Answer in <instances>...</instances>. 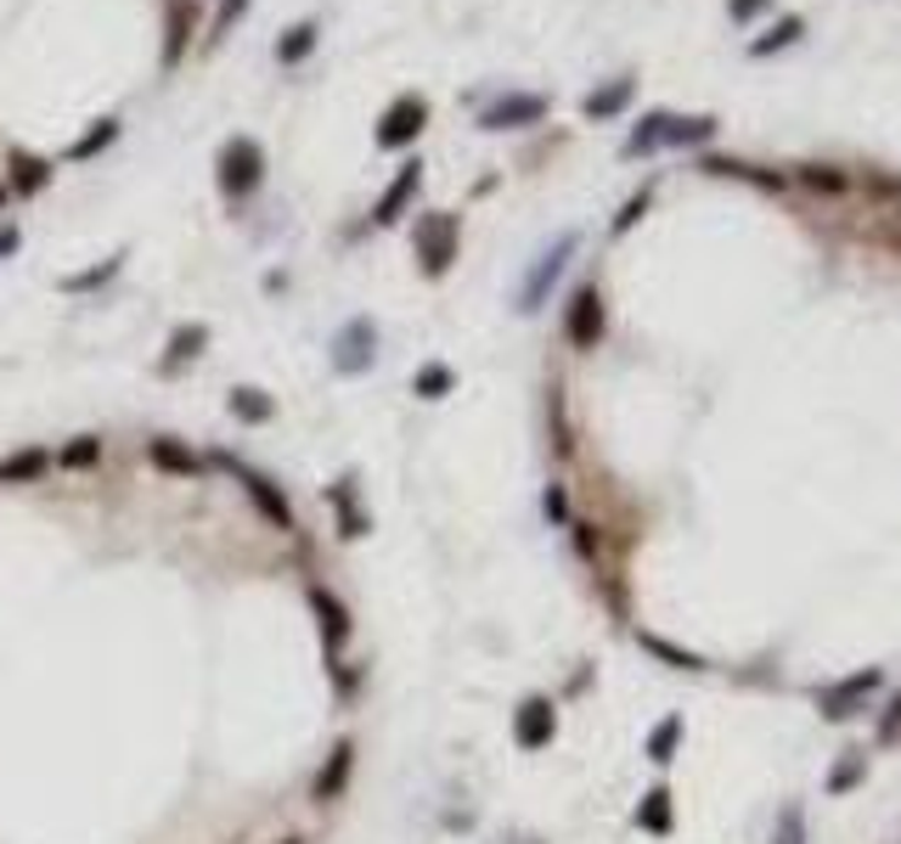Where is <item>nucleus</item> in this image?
Returning a JSON list of instances; mask_svg holds the SVG:
<instances>
[{
	"label": "nucleus",
	"mask_w": 901,
	"mask_h": 844,
	"mask_svg": "<svg viewBox=\"0 0 901 844\" xmlns=\"http://www.w3.org/2000/svg\"><path fill=\"white\" fill-rule=\"evenodd\" d=\"M220 191L231 197V204H243V197L265 180V153H260V141L254 135H231L226 146H220Z\"/></svg>",
	"instance_id": "nucleus-1"
},
{
	"label": "nucleus",
	"mask_w": 901,
	"mask_h": 844,
	"mask_svg": "<svg viewBox=\"0 0 901 844\" xmlns=\"http://www.w3.org/2000/svg\"><path fill=\"white\" fill-rule=\"evenodd\" d=\"M575 248H581V231H563V237H552V242H547V254H541V260L530 265L525 287H518V310H525V316H536V310L547 305V293L558 287L563 265L575 260Z\"/></svg>",
	"instance_id": "nucleus-2"
},
{
	"label": "nucleus",
	"mask_w": 901,
	"mask_h": 844,
	"mask_svg": "<svg viewBox=\"0 0 901 844\" xmlns=\"http://www.w3.org/2000/svg\"><path fill=\"white\" fill-rule=\"evenodd\" d=\"M457 242H462V220L446 215V209H435L429 220L417 226V271L429 276V282L446 276L457 265Z\"/></svg>",
	"instance_id": "nucleus-3"
},
{
	"label": "nucleus",
	"mask_w": 901,
	"mask_h": 844,
	"mask_svg": "<svg viewBox=\"0 0 901 844\" xmlns=\"http://www.w3.org/2000/svg\"><path fill=\"white\" fill-rule=\"evenodd\" d=\"M563 332H569V343H575V350H597V343H603L608 316H603V293H597V287H575V293H569Z\"/></svg>",
	"instance_id": "nucleus-4"
},
{
	"label": "nucleus",
	"mask_w": 901,
	"mask_h": 844,
	"mask_svg": "<svg viewBox=\"0 0 901 844\" xmlns=\"http://www.w3.org/2000/svg\"><path fill=\"white\" fill-rule=\"evenodd\" d=\"M541 119H547V96L536 90H513V96H496L491 108H480V130H525Z\"/></svg>",
	"instance_id": "nucleus-5"
},
{
	"label": "nucleus",
	"mask_w": 901,
	"mask_h": 844,
	"mask_svg": "<svg viewBox=\"0 0 901 844\" xmlns=\"http://www.w3.org/2000/svg\"><path fill=\"white\" fill-rule=\"evenodd\" d=\"M422 124H429V102L422 96H400V102L384 108V119H377V146H411L422 135Z\"/></svg>",
	"instance_id": "nucleus-6"
},
{
	"label": "nucleus",
	"mask_w": 901,
	"mask_h": 844,
	"mask_svg": "<svg viewBox=\"0 0 901 844\" xmlns=\"http://www.w3.org/2000/svg\"><path fill=\"white\" fill-rule=\"evenodd\" d=\"M372 361H377V327H372L366 316H355V321L333 338V366H339L344 377H361Z\"/></svg>",
	"instance_id": "nucleus-7"
},
{
	"label": "nucleus",
	"mask_w": 901,
	"mask_h": 844,
	"mask_svg": "<svg viewBox=\"0 0 901 844\" xmlns=\"http://www.w3.org/2000/svg\"><path fill=\"white\" fill-rule=\"evenodd\" d=\"M422 169H429L422 158H406V164L395 169V180L384 186V197L372 204V226H395V220L411 209V197H417V186H422Z\"/></svg>",
	"instance_id": "nucleus-8"
},
{
	"label": "nucleus",
	"mask_w": 901,
	"mask_h": 844,
	"mask_svg": "<svg viewBox=\"0 0 901 844\" xmlns=\"http://www.w3.org/2000/svg\"><path fill=\"white\" fill-rule=\"evenodd\" d=\"M310 609H316V625H321V648H327V665H339L344 642H350V609L333 598L327 585H310Z\"/></svg>",
	"instance_id": "nucleus-9"
},
{
	"label": "nucleus",
	"mask_w": 901,
	"mask_h": 844,
	"mask_svg": "<svg viewBox=\"0 0 901 844\" xmlns=\"http://www.w3.org/2000/svg\"><path fill=\"white\" fill-rule=\"evenodd\" d=\"M350 777H355V743L344 737V743H333V755H327V766L316 771L310 800H316V805H339V800H344V788H350Z\"/></svg>",
	"instance_id": "nucleus-10"
},
{
	"label": "nucleus",
	"mask_w": 901,
	"mask_h": 844,
	"mask_svg": "<svg viewBox=\"0 0 901 844\" xmlns=\"http://www.w3.org/2000/svg\"><path fill=\"white\" fill-rule=\"evenodd\" d=\"M513 737H518V749H547V743L558 737V710H552V699H525V704H518Z\"/></svg>",
	"instance_id": "nucleus-11"
},
{
	"label": "nucleus",
	"mask_w": 901,
	"mask_h": 844,
	"mask_svg": "<svg viewBox=\"0 0 901 844\" xmlns=\"http://www.w3.org/2000/svg\"><path fill=\"white\" fill-rule=\"evenodd\" d=\"M226 468H237V462H226ZM237 479H243V490H249V502L271 518V529H294V507H288V495H282L265 473H254V468H237Z\"/></svg>",
	"instance_id": "nucleus-12"
},
{
	"label": "nucleus",
	"mask_w": 901,
	"mask_h": 844,
	"mask_svg": "<svg viewBox=\"0 0 901 844\" xmlns=\"http://www.w3.org/2000/svg\"><path fill=\"white\" fill-rule=\"evenodd\" d=\"M153 468H164V473H175V479H204L209 473V457H198V451H186L180 439H153Z\"/></svg>",
	"instance_id": "nucleus-13"
},
{
	"label": "nucleus",
	"mask_w": 901,
	"mask_h": 844,
	"mask_svg": "<svg viewBox=\"0 0 901 844\" xmlns=\"http://www.w3.org/2000/svg\"><path fill=\"white\" fill-rule=\"evenodd\" d=\"M631 96H637V79H608L603 90H592L586 102H581V113L603 124V119H614V113H626V108H631Z\"/></svg>",
	"instance_id": "nucleus-14"
},
{
	"label": "nucleus",
	"mask_w": 901,
	"mask_h": 844,
	"mask_svg": "<svg viewBox=\"0 0 901 844\" xmlns=\"http://www.w3.org/2000/svg\"><path fill=\"white\" fill-rule=\"evenodd\" d=\"M873 687H879V670L845 676L839 687H828V692H823V715H828V721H845V715H850V704H857L862 692H873Z\"/></svg>",
	"instance_id": "nucleus-15"
},
{
	"label": "nucleus",
	"mask_w": 901,
	"mask_h": 844,
	"mask_svg": "<svg viewBox=\"0 0 901 844\" xmlns=\"http://www.w3.org/2000/svg\"><path fill=\"white\" fill-rule=\"evenodd\" d=\"M204 343H209V327L204 321H186L169 332V350H164V372H180L186 361H198L204 355Z\"/></svg>",
	"instance_id": "nucleus-16"
},
{
	"label": "nucleus",
	"mask_w": 901,
	"mask_h": 844,
	"mask_svg": "<svg viewBox=\"0 0 901 844\" xmlns=\"http://www.w3.org/2000/svg\"><path fill=\"white\" fill-rule=\"evenodd\" d=\"M12 164V191H45V186H52V158H40V153H23V146H18V153L7 158Z\"/></svg>",
	"instance_id": "nucleus-17"
},
{
	"label": "nucleus",
	"mask_w": 901,
	"mask_h": 844,
	"mask_svg": "<svg viewBox=\"0 0 901 844\" xmlns=\"http://www.w3.org/2000/svg\"><path fill=\"white\" fill-rule=\"evenodd\" d=\"M710 135H716V119L710 113H693V119H666V146H704Z\"/></svg>",
	"instance_id": "nucleus-18"
},
{
	"label": "nucleus",
	"mask_w": 901,
	"mask_h": 844,
	"mask_svg": "<svg viewBox=\"0 0 901 844\" xmlns=\"http://www.w3.org/2000/svg\"><path fill=\"white\" fill-rule=\"evenodd\" d=\"M666 119H671V113H642L637 130H631V141H626V158H648V153H659V146H666Z\"/></svg>",
	"instance_id": "nucleus-19"
},
{
	"label": "nucleus",
	"mask_w": 901,
	"mask_h": 844,
	"mask_svg": "<svg viewBox=\"0 0 901 844\" xmlns=\"http://www.w3.org/2000/svg\"><path fill=\"white\" fill-rule=\"evenodd\" d=\"M45 473V451L40 445H23V451H12L7 462H0V484H34Z\"/></svg>",
	"instance_id": "nucleus-20"
},
{
	"label": "nucleus",
	"mask_w": 901,
	"mask_h": 844,
	"mask_svg": "<svg viewBox=\"0 0 901 844\" xmlns=\"http://www.w3.org/2000/svg\"><path fill=\"white\" fill-rule=\"evenodd\" d=\"M451 388H457V372H451L446 361L417 366V377H411V394H417V401H446Z\"/></svg>",
	"instance_id": "nucleus-21"
},
{
	"label": "nucleus",
	"mask_w": 901,
	"mask_h": 844,
	"mask_svg": "<svg viewBox=\"0 0 901 844\" xmlns=\"http://www.w3.org/2000/svg\"><path fill=\"white\" fill-rule=\"evenodd\" d=\"M800 34H805V23L789 12V18H778L767 34H755V40H749V57H772V52H783V45H794Z\"/></svg>",
	"instance_id": "nucleus-22"
},
{
	"label": "nucleus",
	"mask_w": 901,
	"mask_h": 844,
	"mask_svg": "<svg viewBox=\"0 0 901 844\" xmlns=\"http://www.w3.org/2000/svg\"><path fill=\"white\" fill-rule=\"evenodd\" d=\"M310 52H316V23H294V29H282V40H276V63H282V68L305 63Z\"/></svg>",
	"instance_id": "nucleus-23"
},
{
	"label": "nucleus",
	"mask_w": 901,
	"mask_h": 844,
	"mask_svg": "<svg viewBox=\"0 0 901 844\" xmlns=\"http://www.w3.org/2000/svg\"><path fill=\"white\" fill-rule=\"evenodd\" d=\"M231 417L237 423H271L276 417V401L265 388H231Z\"/></svg>",
	"instance_id": "nucleus-24"
},
{
	"label": "nucleus",
	"mask_w": 901,
	"mask_h": 844,
	"mask_svg": "<svg viewBox=\"0 0 901 844\" xmlns=\"http://www.w3.org/2000/svg\"><path fill=\"white\" fill-rule=\"evenodd\" d=\"M637 827H642V833H671V788H653V793H642V805H637Z\"/></svg>",
	"instance_id": "nucleus-25"
},
{
	"label": "nucleus",
	"mask_w": 901,
	"mask_h": 844,
	"mask_svg": "<svg viewBox=\"0 0 901 844\" xmlns=\"http://www.w3.org/2000/svg\"><path fill=\"white\" fill-rule=\"evenodd\" d=\"M677 743H682V715H666V721L648 732V760H653V766L677 760Z\"/></svg>",
	"instance_id": "nucleus-26"
},
{
	"label": "nucleus",
	"mask_w": 901,
	"mask_h": 844,
	"mask_svg": "<svg viewBox=\"0 0 901 844\" xmlns=\"http://www.w3.org/2000/svg\"><path fill=\"white\" fill-rule=\"evenodd\" d=\"M113 141H119V119H97V124H90V135H79V141L68 146V158L85 164V158H97L102 146H113Z\"/></svg>",
	"instance_id": "nucleus-27"
},
{
	"label": "nucleus",
	"mask_w": 901,
	"mask_h": 844,
	"mask_svg": "<svg viewBox=\"0 0 901 844\" xmlns=\"http://www.w3.org/2000/svg\"><path fill=\"white\" fill-rule=\"evenodd\" d=\"M119 265H124V254H113V260H102V265H90V271H79V276H63L57 287H63V293H90V287H102L108 276H119Z\"/></svg>",
	"instance_id": "nucleus-28"
},
{
	"label": "nucleus",
	"mask_w": 901,
	"mask_h": 844,
	"mask_svg": "<svg viewBox=\"0 0 901 844\" xmlns=\"http://www.w3.org/2000/svg\"><path fill=\"white\" fill-rule=\"evenodd\" d=\"M704 169H710V175H738V180H755V186H783V175L749 169V164H738V158H704Z\"/></svg>",
	"instance_id": "nucleus-29"
},
{
	"label": "nucleus",
	"mask_w": 901,
	"mask_h": 844,
	"mask_svg": "<svg viewBox=\"0 0 901 844\" xmlns=\"http://www.w3.org/2000/svg\"><path fill=\"white\" fill-rule=\"evenodd\" d=\"M642 648H648L653 659H666V665H677V670H704V659H699V654H688V648H671V642H659L653 631H642Z\"/></svg>",
	"instance_id": "nucleus-30"
},
{
	"label": "nucleus",
	"mask_w": 901,
	"mask_h": 844,
	"mask_svg": "<svg viewBox=\"0 0 901 844\" xmlns=\"http://www.w3.org/2000/svg\"><path fill=\"white\" fill-rule=\"evenodd\" d=\"M97 457H102V439L97 434H79V439L63 445V468H90Z\"/></svg>",
	"instance_id": "nucleus-31"
},
{
	"label": "nucleus",
	"mask_w": 901,
	"mask_h": 844,
	"mask_svg": "<svg viewBox=\"0 0 901 844\" xmlns=\"http://www.w3.org/2000/svg\"><path fill=\"white\" fill-rule=\"evenodd\" d=\"M243 12H249V0H220V12H215V29H209V45H215V40H226L237 23H243Z\"/></svg>",
	"instance_id": "nucleus-32"
},
{
	"label": "nucleus",
	"mask_w": 901,
	"mask_h": 844,
	"mask_svg": "<svg viewBox=\"0 0 901 844\" xmlns=\"http://www.w3.org/2000/svg\"><path fill=\"white\" fill-rule=\"evenodd\" d=\"M648 204H653V186H642V191L631 197V204H626L620 215H614V237H620V231H631V226H637V220L648 215Z\"/></svg>",
	"instance_id": "nucleus-33"
},
{
	"label": "nucleus",
	"mask_w": 901,
	"mask_h": 844,
	"mask_svg": "<svg viewBox=\"0 0 901 844\" xmlns=\"http://www.w3.org/2000/svg\"><path fill=\"white\" fill-rule=\"evenodd\" d=\"M857 777H862V755H845V760L828 771V793H845V788L857 782Z\"/></svg>",
	"instance_id": "nucleus-34"
},
{
	"label": "nucleus",
	"mask_w": 901,
	"mask_h": 844,
	"mask_svg": "<svg viewBox=\"0 0 901 844\" xmlns=\"http://www.w3.org/2000/svg\"><path fill=\"white\" fill-rule=\"evenodd\" d=\"M186 7H175V18H169V52H164V63H180V52H186Z\"/></svg>",
	"instance_id": "nucleus-35"
},
{
	"label": "nucleus",
	"mask_w": 901,
	"mask_h": 844,
	"mask_svg": "<svg viewBox=\"0 0 901 844\" xmlns=\"http://www.w3.org/2000/svg\"><path fill=\"white\" fill-rule=\"evenodd\" d=\"M778 844H805V838H800V811H794V805L778 816Z\"/></svg>",
	"instance_id": "nucleus-36"
},
{
	"label": "nucleus",
	"mask_w": 901,
	"mask_h": 844,
	"mask_svg": "<svg viewBox=\"0 0 901 844\" xmlns=\"http://www.w3.org/2000/svg\"><path fill=\"white\" fill-rule=\"evenodd\" d=\"M767 7H772V0H733L727 12H733V23H749V18H761Z\"/></svg>",
	"instance_id": "nucleus-37"
},
{
	"label": "nucleus",
	"mask_w": 901,
	"mask_h": 844,
	"mask_svg": "<svg viewBox=\"0 0 901 844\" xmlns=\"http://www.w3.org/2000/svg\"><path fill=\"white\" fill-rule=\"evenodd\" d=\"M805 186H823V191H845L850 180H845V175H828V169H805Z\"/></svg>",
	"instance_id": "nucleus-38"
},
{
	"label": "nucleus",
	"mask_w": 901,
	"mask_h": 844,
	"mask_svg": "<svg viewBox=\"0 0 901 844\" xmlns=\"http://www.w3.org/2000/svg\"><path fill=\"white\" fill-rule=\"evenodd\" d=\"M18 254V226H0V260Z\"/></svg>",
	"instance_id": "nucleus-39"
},
{
	"label": "nucleus",
	"mask_w": 901,
	"mask_h": 844,
	"mask_svg": "<svg viewBox=\"0 0 901 844\" xmlns=\"http://www.w3.org/2000/svg\"><path fill=\"white\" fill-rule=\"evenodd\" d=\"M895 726H901V699L890 704V715H884V726H879V737H895Z\"/></svg>",
	"instance_id": "nucleus-40"
},
{
	"label": "nucleus",
	"mask_w": 901,
	"mask_h": 844,
	"mask_svg": "<svg viewBox=\"0 0 901 844\" xmlns=\"http://www.w3.org/2000/svg\"><path fill=\"white\" fill-rule=\"evenodd\" d=\"M276 844H305V833H288V838H276Z\"/></svg>",
	"instance_id": "nucleus-41"
},
{
	"label": "nucleus",
	"mask_w": 901,
	"mask_h": 844,
	"mask_svg": "<svg viewBox=\"0 0 901 844\" xmlns=\"http://www.w3.org/2000/svg\"><path fill=\"white\" fill-rule=\"evenodd\" d=\"M0 204H7V186H0Z\"/></svg>",
	"instance_id": "nucleus-42"
}]
</instances>
